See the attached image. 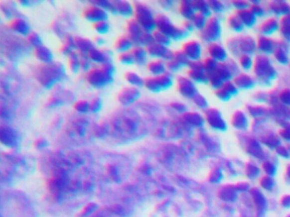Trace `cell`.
I'll use <instances>...</instances> for the list:
<instances>
[{
  "instance_id": "6da1fadb",
  "label": "cell",
  "mask_w": 290,
  "mask_h": 217,
  "mask_svg": "<svg viewBox=\"0 0 290 217\" xmlns=\"http://www.w3.org/2000/svg\"><path fill=\"white\" fill-rule=\"evenodd\" d=\"M156 22V31L162 32L171 38V40H184L188 37V33L182 26H177L174 25L171 19L165 14H157L155 16Z\"/></svg>"
},
{
  "instance_id": "7a4b0ae2",
  "label": "cell",
  "mask_w": 290,
  "mask_h": 217,
  "mask_svg": "<svg viewBox=\"0 0 290 217\" xmlns=\"http://www.w3.org/2000/svg\"><path fill=\"white\" fill-rule=\"evenodd\" d=\"M134 19L139 22L145 32L156 31V22L154 12L149 6L142 2H134Z\"/></svg>"
},
{
  "instance_id": "3957f363",
  "label": "cell",
  "mask_w": 290,
  "mask_h": 217,
  "mask_svg": "<svg viewBox=\"0 0 290 217\" xmlns=\"http://www.w3.org/2000/svg\"><path fill=\"white\" fill-rule=\"evenodd\" d=\"M173 84L174 78L172 73L166 72L165 74L160 75L158 77L151 76L146 77L145 78L144 86L148 89V91L157 94L171 89Z\"/></svg>"
},
{
  "instance_id": "277c9868",
  "label": "cell",
  "mask_w": 290,
  "mask_h": 217,
  "mask_svg": "<svg viewBox=\"0 0 290 217\" xmlns=\"http://www.w3.org/2000/svg\"><path fill=\"white\" fill-rule=\"evenodd\" d=\"M86 80L95 89H102L111 84L114 77H111L101 66L92 67L85 76Z\"/></svg>"
},
{
  "instance_id": "5b68a950",
  "label": "cell",
  "mask_w": 290,
  "mask_h": 217,
  "mask_svg": "<svg viewBox=\"0 0 290 217\" xmlns=\"http://www.w3.org/2000/svg\"><path fill=\"white\" fill-rule=\"evenodd\" d=\"M188 67V72H187L188 77L190 78L193 83H209V75L205 72L203 60L191 61Z\"/></svg>"
},
{
  "instance_id": "8992f818",
  "label": "cell",
  "mask_w": 290,
  "mask_h": 217,
  "mask_svg": "<svg viewBox=\"0 0 290 217\" xmlns=\"http://www.w3.org/2000/svg\"><path fill=\"white\" fill-rule=\"evenodd\" d=\"M220 35V24L216 17H211L202 31L199 32L200 39L205 43H213Z\"/></svg>"
},
{
  "instance_id": "52a82bcc",
  "label": "cell",
  "mask_w": 290,
  "mask_h": 217,
  "mask_svg": "<svg viewBox=\"0 0 290 217\" xmlns=\"http://www.w3.org/2000/svg\"><path fill=\"white\" fill-rule=\"evenodd\" d=\"M176 88L182 97L189 100H193L199 94L195 83H193L188 77L180 76L176 81Z\"/></svg>"
},
{
  "instance_id": "ba28073f",
  "label": "cell",
  "mask_w": 290,
  "mask_h": 217,
  "mask_svg": "<svg viewBox=\"0 0 290 217\" xmlns=\"http://www.w3.org/2000/svg\"><path fill=\"white\" fill-rule=\"evenodd\" d=\"M83 17L89 22L95 24L100 21L108 20L109 13L99 6L92 3L83 10Z\"/></svg>"
},
{
  "instance_id": "9c48e42d",
  "label": "cell",
  "mask_w": 290,
  "mask_h": 217,
  "mask_svg": "<svg viewBox=\"0 0 290 217\" xmlns=\"http://www.w3.org/2000/svg\"><path fill=\"white\" fill-rule=\"evenodd\" d=\"M146 49L148 55H150L151 57L164 60L165 62L172 60L174 57V51H171L168 47L160 45L159 43H152L151 45L148 46Z\"/></svg>"
},
{
  "instance_id": "30bf717a",
  "label": "cell",
  "mask_w": 290,
  "mask_h": 217,
  "mask_svg": "<svg viewBox=\"0 0 290 217\" xmlns=\"http://www.w3.org/2000/svg\"><path fill=\"white\" fill-rule=\"evenodd\" d=\"M141 96L140 89L135 87L130 86L124 88L118 94V101L123 106H131L135 103Z\"/></svg>"
},
{
  "instance_id": "8fae6325",
  "label": "cell",
  "mask_w": 290,
  "mask_h": 217,
  "mask_svg": "<svg viewBox=\"0 0 290 217\" xmlns=\"http://www.w3.org/2000/svg\"><path fill=\"white\" fill-rule=\"evenodd\" d=\"M182 51L190 61H196L200 60L202 56V45L199 41H187L182 45Z\"/></svg>"
},
{
  "instance_id": "7c38bea8",
  "label": "cell",
  "mask_w": 290,
  "mask_h": 217,
  "mask_svg": "<svg viewBox=\"0 0 290 217\" xmlns=\"http://www.w3.org/2000/svg\"><path fill=\"white\" fill-rule=\"evenodd\" d=\"M92 63H96L98 65H104L106 63H112V52L107 48H98L95 47L92 49L88 54Z\"/></svg>"
},
{
  "instance_id": "4fadbf2b",
  "label": "cell",
  "mask_w": 290,
  "mask_h": 217,
  "mask_svg": "<svg viewBox=\"0 0 290 217\" xmlns=\"http://www.w3.org/2000/svg\"><path fill=\"white\" fill-rule=\"evenodd\" d=\"M145 31L134 18L127 23V35L134 43V46H140L143 35Z\"/></svg>"
},
{
  "instance_id": "5bb4252c",
  "label": "cell",
  "mask_w": 290,
  "mask_h": 217,
  "mask_svg": "<svg viewBox=\"0 0 290 217\" xmlns=\"http://www.w3.org/2000/svg\"><path fill=\"white\" fill-rule=\"evenodd\" d=\"M113 14H119L124 17H131L134 15V3L126 0H117L113 1Z\"/></svg>"
},
{
  "instance_id": "9a60e30c",
  "label": "cell",
  "mask_w": 290,
  "mask_h": 217,
  "mask_svg": "<svg viewBox=\"0 0 290 217\" xmlns=\"http://www.w3.org/2000/svg\"><path fill=\"white\" fill-rule=\"evenodd\" d=\"M205 120L208 124L216 130L223 129V122H222L219 113L216 108H208L205 114Z\"/></svg>"
},
{
  "instance_id": "2e32d148",
  "label": "cell",
  "mask_w": 290,
  "mask_h": 217,
  "mask_svg": "<svg viewBox=\"0 0 290 217\" xmlns=\"http://www.w3.org/2000/svg\"><path fill=\"white\" fill-rule=\"evenodd\" d=\"M185 122L195 128H200L205 124V117L198 112H186L182 115Z\"/></svg>"
},
{
  "instance_id": "e0dca14e",
  "label": "cell",
  "mask_w": 290,
  "mask_h": 217,
  "mask_svg": "<svg viewBox=\"0 0 290 217\" xmlns=\"http://www.w3.org/2000/svg\"><path fill=\"white\" fill-rule=\"evenodd\" d=\"M178 11L186 20H191L197 14L196 9L193 5V1L183 0L181 1L178 6Z\"/></svg>"
},
{
  "instance_id": "ac0fdd59",
  "label": "cell",
  "mask_w": 290,
  "mask_h": 217,
  "mask_svg": "<svg viewBox=\"0 0 290 217\" xmlns=\"http://www.w3.org/2000/svg\"><path fill=\"white\" fill-rule=\"evenodd\" d=\"M147 69L153 77H158L160 75L165 74V72H167L165 61L159 59H154L149 61L147 64Z\"/></svg>"
},
{
  "instance_id": "d6986e66",
  "label": "cell",
  "mask_w": 290,
  "mask_h": 217,
  "mask_svg": "<svg viewBox=\"0 0 290 217\" xmlns=\"http://www.w3.org/2000/svg\"><path fill=\"white\" fill-rule=\"evenodd\" d=\"M75 45L80 54H88L92 49L96 47L94 41L82 37L75 38Z\"/></svg>"
},
{
  "instance_id": "ffe728a7",
  "label": "cell",
  "mask_w": 290,
  "mask_h": 217,
  "mask_svg": "<svg viewBox=\"0 0 290 217\" xmlns=\"http://www.w3.org/2000/svg\"><path fill=\"white\" fill-rule=\"evenodd\" d=\"M131 52L134 55L135 64L140 66H145L148 64V54L146 48L143 46H134Z\"/></svg>"
},
{
  "instance_id": "44dd1931",
  "label": "cell",
  "mask_w": 290,
  "mask_h": 217,
  "mask_svg": "<svg viewBox=\"0 0 290 217\" xmlns=\"http://www.w3.org/2000/svg\"><path fill=\"white\" fill-rule=\"evenodd\" d=\"M134 44L128 35H123L117 38L115 43V49L119 54L131 51L134 49Z\"/></svg>"
},
{
  "instance_id": "7402d4cb",
  "label": "cell",
  "mask_w": 290,
  "mask_h": 217,
  "mask_svg": "<svg viewBox=\"0 0 290 217\" xmlns=\"http://www.w3.org/2000/svg\"><path fill=\"white\" fill-rule=\"evenodd\" d=\"M124 77H125L126 81L131 86L135 87V88H138V89L144 86V84H145V78H143L140 74H138L136 72H127Z\"/></svg>"
},
{
  "instance_id": "603a6c76",
  "label": "cell",
  "mask_w": 290,
  "mask_h": 217,
  "mask_svg": "<svg viewBox=\"0 0 290 217\" xmlns=\"http://www.w3.org/2000/svg\"><path fill=\"white\" fill-rule=\"evenodd\" d=\"M208 53L210 54V57L212 58L216 61H220L224 59L225 52L221 46L216 43H211L208 47Z\"/></svg>"
},
{
  "instance_id": "cb8c5ba5",
  "label": "cell",
  "mask_w": 290,
  "mask_h": 217,
  "mask_svg": "<svg viewBox=\"0 0 290 217\" xmlns=\"http://www.w3.org/2000/svg\"><path fill=\"white\" fill-rule=\"evenodd\" d=\"M193 5L196 9L197 13L203 14L206 17L211 16V9L207 1H203V0H198V1H193Z\"/></svg>"
},
{
  "instance_id": "d4e9b609",
  "label": "cell",
  "mask_w": 290,
  "mask_h": 217,
  "mask_svg": "<svg viewBox=\"0 0 290 217\" xmlns=\"http://www.w3.org/2000/svg\"><path fill=\"white\" fill-rule=\"evenodd\" d=\"M192 22H193L194 28L199 30V32L202 31L203 29L205 28L206 24L208 22V18L203 14L197 13L194 17L192 19Z\"/></svg>"
},
{
  "instance_id": "484cf974",
  "label": "cell",
  "mask_w": 290,
  "mask_h": 217,
  "mask_svg": "<svg viewBox=\"0 0 290 217\" xmlns=\"http://www.w3.org/2000/svg\"><path fill=\"white\" fill-rule=\"evenodd\" d=\"M153 35H154V43H159L160 45L165 46L168 48H169V46L171 45L172 40L162 32L154 31L153 32Z\"/></svg>"
},
{
  "instance_id": "4316f807",
  "label": "cell",
  "mask_w": 290,
  "mask_h": 217,
  "mask_svg": "<svg viewBox=\"0 0 290 217\" xmlns=\"http://www.w3.org/2000/svg\"><path fill=\"white\" fill-rule=\"evenodd\" d=\"M94 29L98 34L103 36V35L107 34L111 31V25L108 22V20L100 21V22L94 24Z\"/></svg>"
},
{
  "instance_id": "83f0119b",
  "label": "cell",
  "mask_w": 290,
  "mask_h": 217,
  "mask_svg": "<svg viewBox=\"0 0 290 217\" xmlns=\"http://www.w3.org/2000/svg\"><path fill=\"white\" fill-rule=\"evenodd\" d=\"M70 68L73 72H77L81 69V57L79 53H72L70 54Z\"/></svg>"
},
{
  "instance_id": "f1b7e54d",
  "label": "cell",
  "mask_w": 290,
  "mask_h": 217,
  "mask_svg": "<svg viewBox=\"0 0 290 217\" xmlns=\"http://www.w3.org/2000/svg\"><path fill=\"white\" fill-rule=\"evenodd\" d=\"M118 60L121 63L125 66H131L135 64V60L131 51L121 53L118 55Z\"/></svg>"
},
{
  "instance_id": "f546056e",
  "label": "cell",
  "mask_w": 290,
  "mask_h": 217,
  "mask_svg": "<svg viewBox=\"0 0 290 217\" xmlns=\"http://www.w3.org/2000/svg\"><path fill=\"white\" fill-rule=\"evenodd\" d=\"M173 59L176 60V62H178L182 67H188L191 62L190 60H188V58L185 55L184 53L182 50L174 51Z\"/></svg>"
},
{
  "instance_id": "4dcf8cb0",
  "label": "cell",
  "mask_w": 290,
  "mask_h": 217,
  "mask_svg": "<svg viewBox=\"0 0 290 217\" xmlns=\"http://www.w3.org/2000/svg\"><path fill=\"white\" fill-rule=\"evenodd\" d=\"M203 64H204L205 72H207L208 75L216 72V69H217V63H216V60H213L212 58L209 57L205 59L203 61Z\"/></svg>"
},
{
  "instance_id": "1f68e13d",
  "label": "cell",
  "mask_w": 290,
  "mask_h": 217,
  "mask_svg": "<svg viewBox=\"0 0 290 217\" xmlns=\"http://www.w3.org/2000/svg\"><path fill=\"white\" fill-rule=\"evenodd\" d=\"M74 108L77 112L81 114H86L90 111V105L87 100H79L75 104Z\"/></svg>"
},
{
  "instance_id": "d6a6232c",
  "label": "cell",
  "mask_w": 290,
  "mask_h": 217,
  "mask_svg": "<svg viewBox=\"0 0 290 217\" xmlns=\"http://www.w3.org/2000/svg\"><path fill=\"white\" fill-rule=\"evenodd\" d=\"M193 102L195 106L199 108H201V109H205L207 108L208 107V100H206V98L205 96H203L201 94H198V95L193 98Z\"/></svg>"
},
{
  "instance_id": "836d02e7",
  "label": "cell",
  "mask_w": 290,
  "mask_h": 217,
  "mask_svg": "<svg viewBox=\"0 0 290 217\" xmlns=\"http://www.w3.org/2000/svg\"><path fill=\"white\" fill-rule=\"evenodd\" d=\"M89 105H90V111L92 113H98L102 108L103 101L100 98H94L89 102Z\"/></svg>"
},
{
  "instance_id": "e575fe53",
  "label": "cell",
  "mask_w": 290,
  "mask_h": 217,
  "mask_svg": "<svg viewBox=\"0 0 290 217\" xmlns=\"http://www.w3.org/2000/svg\"><path fill=\"white\" fill-rule=\"evenodd\" d=\"M154 43V35L153 32H145L143 35L142 39L140 46H143L145 48H147L148 46L151 45L152 43Z\"/></svg>"
},
{
  "instance_id": "d590c367",
  "label": "cell",
  "mask_w": 290,
  "mask_h": 217,
  "mask_svg": "<svg viewBox=\"0 0 290 217\" xmlns=\"http://www.w3.org/2000/svg\"><path fill=\"white\" fill-rule=\"evenodd\" d=\"M166 63V68H167V72L173 73V72H179L180 70H182V67L178 62H176V60L172 59V60H169Z\"/></svg>"
},
{
  "instance_id": "8d00e7d4",
  "label": "cell",
  "mask_w": 290,
  "mask_h": 217,
  "mask_svg": "<svg viewBox=\"0 0 290 217\" xmlns=\"http://www.w3.org/2000/svg\"><path fill=\"white\" fill-rule=\"evenodd\" d=\"M80 57H81V68L88 72L92 68V61L88 58V54H80Z\"/></svg>"
},
{
  "instance_id": "74e56055",
  "label": "cell",
  "mask_w": 290,
  "mask_h": 217,
  "mask_svg": "<svg viewBox=\"0 0 290 217\" xmlns=\"http://www.w3.org/2000/svg\"><path fill=\"white\" fill-rule=\"evenodd\" d=\"M171 106L174 110H176L178 113L185 114L186 112H188V106H186L185 104L181 103V102H173V103L171 104Z\"/></svg>"
},
{
  "instance_id": "f35d334b",
  "label": "cell",
  "mask_w": 290,
  "mask_h": 217,
  "mask_svg": "<svg viewBox=\"0 0 290 217\" xmlns=\"http://www.w3.org/2000/svg\"><path fill=\"white\" fill-rule=\"evenodd\" d=\"M101 67H102L106 72H107L109 75H111V77H115V74H116V67H115L114 65L112 63H106L104 64V65H101Z\"/></svg>"
},
{
  "instance_id": "ab89813d",
  "label": "cell",
  "mask_w": 290,
  "mask_h": 217,
  "mask_svg": "<svg viewBox=\"0 0 290 217\" xmlns=\"http://www.w3.org/2000/svg\"><path fill=\"white\" fill-rule=\"evenodd\" d=\"M182 27L188 32V33H190L191 32H193V30H194V26H193V22H192V20H185L183 24H182Z\"/></svg>"
},
{
  "instance_id": "60d3db41",
  "label": "cell",
  "mask_w": 290,
  "mask_h": 217,
  "mask_svg": "<svg viewBox=\"0 0 290 217\" xmlns=\"http://www.w3.org/2000/svg\"><path fill=\"white\" fill-rule=\"evenodd\" d=\"M94 43L95 46L99 48V47H101V46L104 45L106 43V40L101 36H98V37L94 38Z\"/></svg>"
},
{
  "instance_id": "b9f144b4",
  "label": "cell",
  "mask_w": 290,
  "mask_h": 217,
  "mask_svg": "<svg viewBox=\"0 0 290 217\" xmlns=\"http://www.w3.org/2000/svg\"><path fill=\"white\" fill-rule=\"evenodd\" d=\"M159 3L162 5L164 9H169L172 3H171V1H163V2H159Z\"/></svg>"
}]
</instances>
